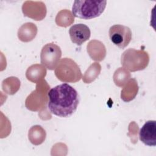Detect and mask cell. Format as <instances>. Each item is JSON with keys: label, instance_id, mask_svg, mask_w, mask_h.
Masks as SVG:
<instances>
[{"label": "cell", "instance_id": "cell-1", "mask_svg": "<svg viewBox=\"0 0 156 156\" xmlns=\"http://www.w3.org/2000/svg\"><path fill=\"white\" fill-rule=\"evenodd\" d=\"M48 107L51 113L61 118L71 116L77 110L79 103L77 91L71 85L62 83L48 92Z\"/></svg>", "mask_w": 156, "mask_h": 156}, {"label": "cell", "instance_id": "cell-2", "mask_svg": "<svg viewBox=\"0 0 156 156\" xmlns=\"http://www.w3.org/2000/svg\"><path fill=\"white\" fill-rule=\"evenodd\" d=\"M106 5V1H75L72 7L73 15L83 20L93 19L104 12Z\"/></svg>", "mask_w": 156, "mask_h": 156}, {"label": "cell", "instance_id": "cell-3", "mask_svg": "<svg viewBox=\"0 0 156 156\" xmlns=\"http://www.w3.org/2000/svg\"><path fill=\"white\" fill-rule=\"evenodd\" d=\"M149 62V56L147 52L131 48L125 51L121 58L122 66L132 72L145 69L148 65Z\"/></svg>", "mask_w": 156, "mask_h": 156}, {"label": "cell", "instance_id": "cell-4", "mask_svg": "<svg viewBox=\"0 0 156 156\" xmlns=\"http://www.w3.org/2000/svg\"><path fill=\"white\" fill-rule=\"evenodd\" d=\"M55 75L63 82L74 83L82 78V73L76 63L69 58H62L55 69Z\"/></svg>", "mask_w": 156, "mask_h": 156}, {"label": "cell", "instance_id": "cell-5", "mask_svg": "<svg viewBox=\"0 0 156 156\" xmlns=\"http://www.w3.org/2000/svg\"><path fill=\"white\" fill-rule=\"evenodd\" d=\"M61 56L62 51L58 46L53 43H48L41 49V63L48 69L53 70L58 63Z\"/></svg>", "mask_w": 156, "mask_h": 156}, {"label": "cell", "instance_id": "cell-6", "mask_svg": "<svg viewBox=\"0 0 156 156\" xmlns=\"http://www.w3.org/2000/svg\"><path fill=\"white\" fill-rule=\"evenodd\" d=\"M111 41L120 49H124L132 40V32L129 27L121 24H115L109 29Z\"/></svg>", "mask_w": 156, "mask_h": 156}, {"label": "cell", "instance_id": "cell-7", "mask_svg": "<svg viewBox=\"0 0 156 156\" xmlns=\"http://www.w3.org/2000/svg\"><path fill=\"white\" fill-rule=\"evenodd\" d=\"M22 10L24 16L36 21L42 20L46 14L45 4L41 1H27L23 3Z\"/></svg>", "mask_w": 156, "mask_h": 156}, {"label": "cell", "instance_id": "cell-8", "mask_svg": "<svg viewBox=\"0 0 156 156\" xmlns=\"http://www.w3.org/2000/svg\"><path fill=\"white\" fill-rule=\"evenodd\" d=\"M69 34L71 41L80 46L90 38L91 32L87 25L80 23L72 26L69 29Z\"/></svg>", "mask_w": 156, "mask_h": 156}, {"label": "cell", "instance_id": "cell-9", "mask_svg": "<svg viewBox=\"0 0 156 156\" xmlns=\"http://www.w3.org/2000/svg\"><path fill=\"white\" fill-rule=\"evenodd\" d=\"M140 140L145 145L155 146L156 145V122L149 120L145 122L140 130Z\"/></svg>", "mask_w": 156, "mask_h": 156}, {"label": "cell", "instance_id": "cell-10", "mask_svg": "<svg viewBox=\"0 0 156 156\" xmlns=\"http://www.w3.org/2000/svg\"><path fill=\"white\" fill-rule=\"evenodd\" d=\"M46 102V96L45 93L37 94L36 91H33L26 99V106L32 111H38L44 107Z\"/></svg>", "mask_w": 156, "mask_h": 156}, {"label": "cell", "instance_id": "cell-11", "mask_svg": "<svg viewBox=\"0 0 156 156\" xmlns=\"http://www.w3.org/2000/svg\"><path fill=\"white\" fill-rule=\"evenodd\" d=\"M46 74V69L42 65L35 64L28 68L26 73V76L29 81L38 83L43 80Z\"/></svg>", "mask_w": 156, "mask_h": 156}, {"label": "cell", "instance_id": "cell-12", "mask_svg": "<svg viewBox=\"0 0 156 156\" xmlns=\"http://www.w3.org/2000/svg\"><path fill=\"white\" fill-rule=\"evenodd\" d=\"M37 32V26L32 23H26L19 29L18 36L20 40L28 42L32 40Z\"/></svg>", "mask_w": 156, "mask_h": 156}, {"label": "cell", "instance_id": "cell-13", "mask_svg": "<svg viewBox=\"0 0 156 156\" xmlns=\"http://www.w3.org/2000/svg\"><path fill=\"white\" fill-rule=\"evenodd\" d=\"M138 91V86L137 82L135 79H132L121 91V99L125 102H129L135 98Z\"/></svg>", "mask_w": 156, "mask_h": 156}, {"label": "cell", "instance_id": "cell-14", "mask_svg": "<svg viewBox=\"0 0 156 156\" xmlns=\"http://www.w3.org/2000/svg\"><path fill=\"white\" fill-rule=\"evenodd\" d=\"M28 136L29 140L32 144L39 145L44 141L46 138V132L41 126L36 125L30 128Z\"/></svg>", "mask_w": 156, "mask_h": 156}, {"label": "cell", "instance_id": "cell-15", "mask_svg": "<svg viewBox=\"0 0 156 156\" xmlns=\"http://www.w3.org/2000/svg\"><path fill=\"white\" fill-rule=\"evenodd\" d=\"M101 69V66L98 63H94L85 73L83 80L86 83H89L93 81L99 76Z\"/></svg>", "mask_w": 156, "mask_h": 156}, {"label": "cell", "instance_id": "cell-16", "mask_svg": "<svg viewBox=\"0 0 156 156\" xmlns=\"http://www.w3.org/2000/svg\"><path fill=\"white\" fill-rule=\"evenodd\" d=\"M130 74L129 72L125 69V68H119L117 69L113 76V80L116 85L118 87H122L130 78Z\"/></svg>", "mask_w": 156, "mask_h": 156}]
</instances>
